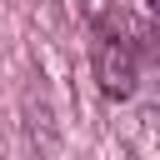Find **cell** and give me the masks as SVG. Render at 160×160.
Returning a JSON list of instances; mask_svg holds the SVG:
<instances>
[{
    "instance_id": "cell-1",
    "label": "cell",
    "mask_w": 160,
    "mask_h": 160,
    "mask_svg": "<svg viewBox=\"0 0 160 160\" xmlns=\"http://www.w3.org/2000/svg\"><path fill=\"white\" fill-rule=\"evenodd\" d=\"M95 80H100V90L110 100H125L135 90V50H130L125 35L100 30V40H95Z\"/></svg>"
},
{
    "instance_id": "cell-2",
    "label": "cell",
    "mask_w": 160,
    "mask_h": 160,
    "mask_svg": "<svg viewBox=\"0 0 160 160\" xmlns=\"http://www.w3.org/2000/svg\"><path fill=\"white\" fill-rule=\"evenodd\" d=\"M145 5H150V10H155V15H160V0H145Z\"/></svg>"
}]
</instances>
